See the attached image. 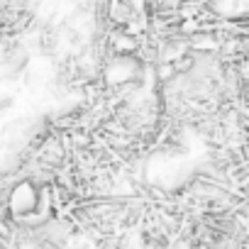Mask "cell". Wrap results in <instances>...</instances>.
<instances>
[{"mask_svg": "<svg viewBox=\"0 0 249 249\" xmlns=\"http://www.w3.org/2000/svg\"><path fill=\"white\" fill-rule=\"evenodd\" d=\"M0 98H3V100H0V110H8V107L15 103V98H13V95H0Z\"/></svg>", "mask_w": 249, "mask_h": 249, "instance_id": "cell-1", "label": "cell"}]
</instances>
